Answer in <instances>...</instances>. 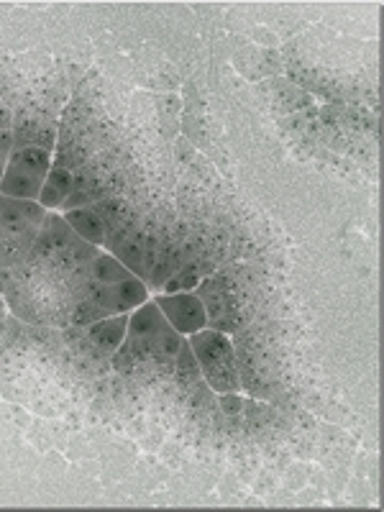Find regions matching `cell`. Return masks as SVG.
<instances>
[{
	"mask_svg": "<svg viewBox=\"0 0 384 512\" xmlns=\"http://www.w3.org/2000/svg\"><path fill=\"white\" fill-rule=\"evenodd\" d=\"M49 172H52L49 146H13L0 180V195L16 200H39Z\"/></svg>",
	"mask_w": 384,
	"mask_h": 512,
	"instance_id": "cell-4",
	"label": "cell"
},
{
	"mask_svg": "<svg viewBox=\"0 0 384 512\" xmlns=\"http://www.w3.org/2000/svg\"><path fill=\"white\" fill-rule=\"evenodd\" d=\"M175 374L177 379H185V382H195V379H200V364L198 359H195V354H192L190 349V341H182L180 344V354H177V361H175Z\"/></svg>",
	"mask_w": 384,
	"mask_h": 512,
	"instance_id": "cell-11",
	"label": "cell"
},
{
	"mask_svg": "<svg viewBox=\"0 0 384 512\" xmlns=\"http://www.w3.org/2000/svg\"><path fill=\"white\" fill-rule=\"evenodd\" d=\"M49 210L36 200L0 195V272L16 264L39 239Z\"/></svg>",
	"mask_w": 384,
	"mask_h": 512,
	"instance_id": "cell-3",
	"label": "cell"
},
{
	"mask_svg": "<svg viewBox=\"0 0 384 512\" xmlns=\"http://www.w3.org/2000/svg\"><path fill=\"white\" fill-rule=\"evenodd\" d=\"M64 221L70 223L82 239L93 246L105 244V239H108L113 231L111 218L103 216V208H100V205H82V208L67 210Z\"/></svg>",
	"mask_w": 384,
	"mask_h": 512,
	"instance_id": "cell-7",
	"label": "cell"
},
{
	"mask_svg": "<svg viewBox=\"0 0 384 512\" xmlns=\"http://www.w3.org/2000/svg\"><path fill=\"white\" fill-rule=\"evenodd\" d=\"M190 349L200 364V374L208 379V384L216 392H236L241 387L239 369H236V356L231 344L221 331H198L192 333Z\"/></svg>",
	"mask_w": 384,
	"mask_h": 512,
	"instance_id": "cell-5",
	"label": "cell"
},
{
	"mask_svg": "<svg viewBox=\"0 0 384 512\" xmlns=\"http://www.w3.org/2000/svg\"><path fill=\"white\" fill-rule=\"evenodd\" d=\"M157 308L162 310L164 318L169 320V326L175 328L177 333H192L203 331L208 326V313H205V305L198 295L192 292H175V295H162L154 300Z\"/></svg>",
	"mask_w": 384,
	"mask_h": 512,
	"instance_id": "cell-6",
	"label": "cell"
},
{
	"mask_svg": "<svg viewBox=\"0 0 384 512\" xmlns=\"http://www.w3.org/2000/svg\"><path fill=\"white\" fill-rule=\"evenodd\" d=\"M126 328H128V313L123 315H113V318H105L93 323V326H85V338H88V344L98 351L100 356L105 359H111L113 351L121 346L123 336H126Z\"/></svg>",
	"mask_w": 384,
	"mask_h": 512,
	"instance_id": "cell-8",
	"label": "cell"
},
{
	"mask_svg": "<svg viewBox=\"0 0 384 512\" xmlns=\"http://www.w3.org/2000/svg\"><path fill=\"white\" fill-rule=\"evenodd\" d=\"M6 303H3V297H0V344H3V336H6Z\"/></svg>",
	"mask_w": 384,
	"mask_h": 512,
	"instance_id": "cell-13",
	"label": "cell"
},
{
	"mask_svg": "<svg viewBox=\"0 0 384 512\" xmlns=\"http://www.w3.org/2000/svg\"><path fill=\"white\" fill-rule=\"evenodd\" d=\"M182 338L169 326L157 303L139 305L128 315V328L121 346L113 351V367L121 374H172Z\"/></svg>",
	"mask_w": 384,
	"mask_h": 512,
	"instance_id": "cell-2",
	"label": "cell"
},
{
	"mask_svg": "<svg viewBox=\"0 0 384 512\" xmlns=\"http://www.w3.org/2000/svg\"><path fill=\"white\" fill-rule=\"evenodd\" d=\"M146 295L134 272L88 244L57 213H47L34 246L0 272L6 308L16 320L39 328L93 326L139 308Z\"/></svg>",
	"mask_w": 384,
	"mask_h": 512,
	"instance_id": "cell-1",
	"label": "cell"
},
{
	"mask_svg": "<svg viewBox=\"0 0 384 512\" xmlns=\"http://www.w3.org/2000/svg\"><path fill=\"white\" fill-rule=\"evenodd\" d=\"M200 300L205 305V313H208V323H216V326H226L231 331L236 326V310H233V303H226V287H223L221 280H208L200 287Z\"/></svg>",
	"mask_w": 384,
	"mask_h": 512,
	"instance_id": "cell-9",
	"label": "cell"
},
{
	"mask_svg": "<svg viewBox=\"0 0 384 512\" xmlns=\"http://www.w3.org/2000/svg\"><path fill=\"white\" fill-rule=\"evenodd\" d=\"M70 195H72V175L67 172V169L57 167L54 172H49L47 182H44V187H41V195L36 203H41L47 210L59 208V205L70 198Z\"/></svg>",
	"mask_w": 384,
	"mask_h": 512,
	"instance_id": "cell-10",
	"label": "cell"
},
{
	"mask_svg": "<svg viewBox=\"0 0 384 512\" xmlns=\"http://www.w3.org/2000/svg\"><path fill=\"white\" fill-rule=\"evenodd\" d=\"M13 152V126L8 123V113L0 111V180L6 172V164Z\"/></svg>",
	"mask_w": 384,
	"mask_h": 512,
	"instance_id": "cell-12",
	"label": "cell"
}]
</instances>
